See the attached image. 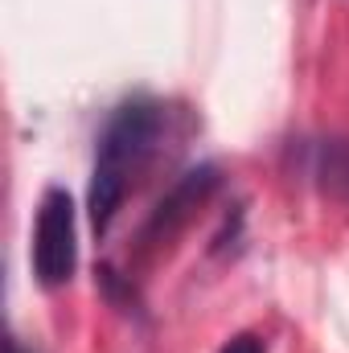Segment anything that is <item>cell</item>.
<instances>
[{
    "label": "cell",
    "mask_w": 349,
    "mask_h": 353,
    "mask_svg": "<svg viewBox=\"0 0 349 353\" xmlns=\"http://www.w3.org/2000/svg\"><path fill=\"white\" fill-rule=\"evenodd\" d=\"M161 136H165V107L157 99H128L111 111V119L99 132L94 169L87 185V214L94 234L111 230L132 181L152 161Z\"/></svg>",
    "instance_id": "cell-1"
},
{
    "label": "cell",
    "mask_w": 349,
    "mask_h": 353,
    "mask_svg": "<svg viewBox=\"0 0 349 353\" xmlns=\"http://www.w3.org/2000/svg\"><path fill=\"white\" fill-rule=\"evenodd\" d=\"M33 275L41 288H62L70 283L79 267V226H74V197L62 185H50L37 205V226H33Z\"/></svg>",
    "instance_id": "cell-2"
},
{
    "label": "cell",
    "mask_w": 349,
    "mask_h": 353,
    "mask_svg": "<svg viewBox=\"0 0 349 353\" xmlns=\"http://www.w3.org/2000/svg\"><path fill=\"white\" fill-rule=\"evenodd\" d=\"M218 185H222V169H218V165H193V169H185V173L165 189V197L152 205V214H148V222H144V230H140V247L148 251V247L173 243L177 234L197 218V210L214 197Z\"/></svg>",
    "instance_id": "cell-3"
},
{
    "label": "cell",
    "mask_w": 349,
    "mask_h": 353,
    "mask_svg": "<svg viewBox=\"0 0 349 353\" xmlns=\"http://www.w3.org/2000/svg\"><path fill=\"white\" fill-rule=\"evenodd\" d=\"M308 176H317L333 193H349V148L337 140L312 144L308 148Z\"/></svg>",
    "instance_id": "cell-4"
},
{
    "label": "cell",
    "mask_w": 349,
    "mask_h": 353,
    "mask_svg": "<svg viewBox=\"0 0 349 353\" xmlns=\"http://www.w3.org/2000/svg\"><path fill=\"white\" fill-rule=\"evenodd\" d=\"M218 353H267V345H263L259 333H239V337H230Z\"/></svg>",
    "instance_id": "cell-5"
},
{
    "label": "cell",
    "mask_w": 349,
    "mask_h": 353,
    "mask_svg": "<svg viewBox=\"0 0 349 353\" xmlns=\"http://www.w3.org/2000/svg\"><path fill=\"white\" fill-rule=\"evenodd\" d=\"M4 353H25V345H21V341H8V345H4Z\"/></svg>",
    "instance_id": "cell-6"
}]
</instances>
